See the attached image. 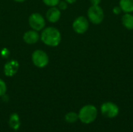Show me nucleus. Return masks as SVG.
Returning a JSON list of instances; mask_svg holds the SVG:
<instances>
[{
	"label": "nucleus",
	"instance_id": "f257e3e1",
	"mask_svg": "<svg viewBox=\"0 0 133 132\" xmlns=\"http://www.w3.org/2000/svg\"><path fill=\"white\" fill-rule=\"evenodd\" d=\"M40 40L46 46L58 47L62 41V34L58 29L55 26L44 27L40 34Z\"/></svg>",
	"mask_w": 133,
	"mask_h": 132
},
{
	"label": "nucleus",
	"instance_id": "f03ea898",
	"mask_svg": "<svg viewBox=\"0 0 133 132\" xmlns=\"http://www.w3.org/2000/svg\"><path fill=\"white\" fill-rule=\"evenodd\" d=\"M79 121L84 124H90L94 123L97 117L98 110L93 104H87L82 107L78 113Z\"/></svg>",
	"mask_w": 133,
	"mask_h": 132
},
{
	"label": "nucleus",
	"instance_id": "7ed1b4c3",
	"mask_svg": "<svg viewBox=\"0 0 133 132\" xmlns=\"http://www.w3.org/2000/svg\"><path fill=\"white\" fill-rule=\"evenodd\" d=\"M87 19L88 20L94 24H101L104 19V12L100 5H91L87 9Z\"/></svg>",
	"mask_w": 133,
	"mask_h": 132
},
{
	"label": "nucleus",
	"instance_id": "20e7f679",
	"mask_svg": "<svg viewBox=\"0 0 133 132\" xmlns=\"http://www.w3.org/2000/svg\"><path fill=\"white\" fill-rule=\"evenodd\" d=\"M31 61L37 68H44L49 64V56L43 50L37 49L31 54Z\"/></svg>",
	"mask_w": 133,
	"mask_h": 132
},
{
	"label": "nucleus",
	"instance_id": "39448f33",
	"mask_svg": "<svg viewBox=\"0 0 133 132\" xmlns=\"http://www.w3.org/2000/svg\"><path fill=\"white\" fill-rule=\"evenodd\" d=\"M101 114L108 119H113L118 117L119 114L120 110L118 106L114 102L108 101L104 102L101 106Z\"/></svg>",
	"mask_w": 133,
	"mask_h": 132
},
{
	"label": "nucleus",
	"instance_id": "423d86ee",
	"mask_svg": "<svg viewBox=\"0 0 133 132\" xmlns=\"http://www.w3.org/2000/svg\"><path fill=\"white\" fill-rule=\"evenodd\" d=\"M28 23L32 30L41 31L46 26V19L39 12H33L28 18Z\"/></svg>",
	"mask_w": 133,
	"mask_h": 132
},
{
	"label": "nucleus",
	"instance_id": "0eeeda50",
	"mask_svg": "<svg viewBox=\"0 0 133 132\" xmlns=\"http://www.w3.org/2000/svg\"><path fill=\"white\" fill-rule=\"evenodd\" d=\"M73 31L77 34H84L87 32L90 27V21L88 19L83 16H79L76 17L72 24Z\"/></svg>",
	"mask_w": 133,
	"mask_h": 132
},
{
	"label": "nucleus",
	"instance_id": "6e6552de",
	"mask_svg": "<svg viewBox=\"0 0 133 132\" xmlns=\"http://www.w3.org/2000/svg\"><path fill=\"white\" fill-rule=\"evenodd\" d=\"M19 64L17 60H10L6 62L3 68L4 74L6 77H12L14 76L19 71Z\"/></svg>",
	"mask_w": 133,
	"mask_h": 132
},
{
	"label": "nucleus",
	"instance_id": "1a4fd4ad",
	"mask_svg": "<svg viewBox=\"0 0 133 132\" xmlns=\"http://www.w3.org/2000/svg\"><path fill=\"white\" fill-rule=\"evenodd\" d=\"M62 16V12L57 6L49 7L46 12L45 19L51 23H55L59 21Z\"/></svg>",
	"mask_w": 133,
	"mask_h": 132
},
{
	"label": "nucleus",
	"instance_id": "9d476101",
	"mask_svg": "<svg viewBox=\"0 0 133 132\" xmlns=\"http://www.w3.org/2000/svg\"><path fill=\"white\" fill-rule=\"evenodd\" d=\"M23 41L29 45H33L37 44L40 40V33L34 30H29L26 31L23 35Z\"/></svg>",
	"mask_w": 133,
	"mask_h": 132
},
{
	"label": "nucleus",
	"instance_id": "9b49d317",
	"mask_svg": "<svg viewBox=\"0 0 133 132\" xmlns=\"http://www.w3.org/2000/svg\"><path fill=\"white\" fill-rule=\"evenodd\" d=\"M9 125L11 129L13 131H18L20 128L21 122H20V118L18 114L16 113H12L10 114L9 118Z\"/></svg>",
	"mask_w": 133,
	"mask_h": 132
},
{
	"label": "nucleus",
	"instance_id": "f8f14e48",
	"mask_svg": "<svg viewBox=\"0 0 133 132\" xmlns=\"http://www.w3.org/2000/svg\"><path fill=\"white\" fill-rule=\"evenodd\" d=\"M122 23L123 26L129 30H133V15L132 13H124L122 16Z\"/></svg>",
	"mask_w": 133,
	"mask_h": 132
},
{
	"label": "nucleus",
	"instance_id": "ddd939ff",
	"mask_svg": "<svg viewBox=\"0 0 133 132\" xmlns=\"http://www.w3.org/2000/svg\"><path fill=\"white\" fill-rule=\"evenodd\" d=\"M118 5L125 13L133 12V0H120Z\"/></svg>",
	"mask_w": 133,
	"mask_h": 132
},
{
	"label": "nucleus",
	"instance_id": "4468645a",
	"mask_svg": "<svg viewBox=\"0 0 133 132\" xmlns=\"http://www.w3.org/2000/svg\"><path fill=\"white\" fill-rule=\"evenodd\" d=\"M65 121L69 124H74L79 121L78 113L74 111H70L65 115Z\"/></svg>",
	"mask_w": 133,
	"mask_h": 132
},
{
	"label": "nucleus",
	"instance_id": "2eb2a0df",
	"mask_svg": "<svg viewBox=\"0 0 133 132\" xmlns=\"http://www.w3.org/2000/svg\"><path fill=\"white\" fill-rule=\"evenodd\" d=\"M6 92H7V85L2 79H0V97H2L4 95H5Z\"/></svg>",
	"mask_w": 133,
	"mask_h": 132
},
{
	"label": "nucleus",
	"instance_id": "dca6fc26",
	"mask_svg": "<svg viewBox=\"0 0 133 132\" xmlns=\"http://www.w3.org/2000/svg\"><path fill=\"white\" fill-rule=\"evenodd\" d=\"M61 0H42L44 4H45L48 7H53L57 6Z\"/></svg>",
	"mask_w": 133,
	"mask_h": 132
},
{
	"label": "nucleus",
	"instance_id": "f3484780",
	"mask_svg": "<svg viewBox=\"0 0 133 132\" xmlns=\"http://www.w3.org/2000/svg\"><path fill=\"white\" fill-rule=\"evenodd\" d=\"M68 3L65 1V0H61L60 2H59V3L58 4V5H57V7L62 11H63V10H65L67 8H68Z\"/></svg>",
	"mask_w": 133,
	"mask_h": 132
},
{
	"label": "nucleus",
	"instance_id": "a211bd4d",
	"mask_svg": "<svg viewBox=\"0 0 133 132\" xmlns=\"http://www.w3.org/2000/svg\"><path fill=\"white\" fill-rule=\"evenodd\" d=\"M122 9L120 8L119 5H116V6H114L113 9H112V12L115 14V15H120L122 13Z\"/></svg>",
	"mask_w": 133,
	"mask_h": 132
},
{
	"label": "nucleus",
	"instance_id": "6ab92c4d",
	"mask_svg": "<svg viewBox=\"0 0 133 132\" xmlns=\"http://www.w3.org/2000/svg\"><path fill=\"white\" fill-rule=\"evenodd\" d=\"M91 5H100L101 0H90Z\"/></svg>",
	"mask_w": 133,
	"mask_h": 132
},
{
	"label": "nucleus",
	"instance_id": "aec40b11",
	"mask_svg": "<svg viewBox=\"0 0 133 132\" xmlns=\"http://www.w3.org/2000/svg\"><path fill=\"white\" fill-rule=\"evenodd\" d=\"M68 4H74L75 2H76L77 0H65Z\"/></svg>",
	"mask_w": 133,
	"mask_h": 132
},
{
	"label": "nucleus",
	"instance_id": "412c9836",
	"mask_svg": "<svg viewBox=\"0 0 133 132\" xmlns=\"http://www.w3.org/2000/svg\"><path fill=\"white\" fill-rule=\"evenodd\" d=\"M14 1L15 2H18V3H22V2H24L26 0H12Z\"/></svg>",
	"mask_w": 133,
	"mask_h": 132
}]
</instances>
